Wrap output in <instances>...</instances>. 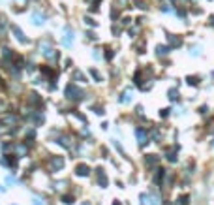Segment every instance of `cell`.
I'll list each match as a JSON object with an SVG mask.
<instances>
[{
    "label": "cell",
    "mask_w": 214,
    "mask_h": 205,
    "mask_svg": "<svg viewBox=\"0 0 214 205\" xmlns=\"http://www.w3.org/2000/svg\"><path fill=\"white\" fill-rule=\"evenodd\" d=\"M169 98H171V100H178V92L175 91V89H171V91H169Z\"/></svg>",
    "instance_id": "9c48e42d"
},
{
    "label": "cell",
    "mask_w": 214,
    "mask_h": 205,
    "mask_svg": "<svg viewBox=\"0 0 214 205\" xmlns=\"http://www.w3.org/2000/svg\"><path fill=\"white\" fill-rule=\"evenodd\" d=\"M34 205H43V203H41V201L38 200V198H34Z\"/></svg>",
    "instance_id": "e0dca14e"
},
{
    "label": "cell",
    "mask_w": 214,
    "mask_h": 205,
    "mask_svg": "<svg viewBox=\"0 0 214 205\" xmlns=\"http://www.w3.org/2000/svg\"><path fill=\"white\" fill-rule=\"evenodd\" d=\"M132 96H134V91H132V89H126L124 94H122V98H120V102H124V104H126V102L132 100Z\"/></svg>",
    "instance_id": "7a4b0ae2"
},
{
    "label": "cell",
    "mask_w": 214,
    "mask_h": 205,
    "mask_svg": "<svg viewBox=\"0 0 214 205\" xmlns=\"http://www.w3.org/2000/svg\"><path fill=\"white\" fill-rule=\"evenodd\" d=\"M167 53V47L165 45H158V55H165Z\"/></svg>",
    "instance_id": "7c38bea8"
},
{
    "label": "cell",
    "mask_w": 214,
    "mask_h": 205,
    "mask_svg": "<svg viewBox=\"0 0 214 205\" xmlns=\"http://www.w3.org/2000/svg\"><path fill=\"white\" fill-rule=\"evenodd\" d=\"M137 139H139V143H145L147 141V132H145V130H137Z\"/></svg>",
    "instance_id": "5b68a950"
},
{
    "label": "cell",
    "mask_w": 214,
    "mask_h": 205,
    "mask_svg": "<svg viewBox=\"0 0 214 205\" xmlns=\"http://www.w3.org/2000/svg\"><path fill=\"white\" fill-rule=\"evenodd\" d=\"M34 23H36V25H43V15L40 17L38 13H34Z\"/></svg>",
    "instance_id": "ba28073f"
},
{
    "label": "cell",
    "mask_w": 214,
    "mask_h": 205,
    "mask_svg": "<svg viewBox=\"0 0 214 205\" xmlns=\"http://www.w3.org/2000/svg\"><path fill=\"white\" fill-rule=\"evenodd\" d=\"M148 200H150V205H160V203H158V198H154V196H148Z\"/></svg>",
    "instance_id": "5bb4252c"
},
{
    "label": "cell",
    "mask_w": 214,
    "mask_h": 205,
    "mask_svg": "<svg viewBox=\"0 0 214 205\" xmlns=\"http://www.w3.org/2000/svg\"><path fill=\"white\" fill-rule=\"evenodd\" d=\"M13 32H15V34H17V38H19V40H21V41H25V36H23V32L19 30L17 27H13Z\"/></svg>",
    "instance_id": "30bf717a"
},
{
    "label": "cell",
    "mask_w": 214,
    "mask_h": 205,
    "mask_svg": "<svg viewBox=\"0 0 214 205\" xmlns=\"http://www.w3.org/2000/svg\"><path fill=\"white\" fill-rule=\"evenodd\" d=\"M100 184H102V186H105V184H107V177L102 173V171H100Z\"/></svg>",
    "instance_id": "8fae6325"
},
{
    "label": "cell",
    "mask_w": 214,
    "mask_h": 205,
    "mask_svg": "<svg viewBox=\"0 0 214 205\" xmlns=\"http://www.w3.org/2000/svg\"><path fill=\"white\" fill-rule=\"evenodd\" d=\"M71 43H73V32H70V30H68V32H66V38H64V45H68V47H70Z\"/></svg>",
    "instance_id": "277c9868"
},
{
    "label": "cell",
    "mask_w": 214,
    "mask_h": 205,
    "mask_svg": "<svg viewBox=\"0 0 214 205\" xmlns=\"http://www.w3.org/2000/svg\"><path fill=\"white\" fill-rule=\"evenodd\" d=\"M210 25H214V17H212V19H210Z\"/></svg>",
    "instance_id": "ac0fdd59"
},
{
    "label": "cell",
    "mask_w": 214,
    "mask_h": 205,
    "mask_svg": "<svg viewBox=\"0 0 214 205\" xmlns=\"http://www.w3.org/2000/svg\"><path fill=\"white\" fill-rule=\"evenodd\" d=\"M156 162H158V158H156V156H154V154H150V156H148V158H147V164H148V166H154V164H156Z\"/></svg>",
    "instance_id": "52a82bcc"
},
{
    "label": "cell",
    "mask_w": 214,
    "mask_h": 205,
    "mask_svg": "<svg viewBox=\"0 0 214 205\" xmlns=\"http://www.w3.org/2000/svg\"><path fill=\"white\" fill-rule=\"evenodd\" d=\"M167 158H169V160H171V162H175V160H177V156H175V154H173V152H169V154H167Z\"/></svg>",
    "instance_id": "2e32d148"
},
{
    "label": "cell",
    "mask_w": 214,
    "mask_h": 205,
    "mask_svg": "<svg viewBox=\"0 0 214 205\" xmlns=\"http://www.w3.org/2000/svg\"><path fill=\"white\" fill-rule=\"evenodd\" d=\"M66 94H68V98L79 100L81 96H83V91H79V89H77L75 85H68V89H66Z\"/></svg>",
    "instance_id": "6da1fadb"
},
{
    "label": "cell",
    "mask_w": 214,
    "mask_h": 205,
    "mask_svg": "<svg viewBox=\"0 0 214 205\" xmlns=\"http://www.w3.org/2000/svg\"><path fill=\"white\" fill-rule=\"evenodd\" d=\"M64 203H73V198H70V196H64Z\"/></svg>",
    "instance_id": "9a60e30c"
},
{
    "label": "cell",
    "mask_w": 214,
    "mask_h": 205,
    "mask_svg": "<svg viewBox=\"0 0 214 205\" xmlns=\"http://www.w3.org/2000/svg\"><path fill=\"white\" fill-rule=\"evenodd\" d=\"M90 73L94 75V79H96V81H102V77H100V73L96 72V70H90Z\"/></svg>",
    "instance_id": "4fadbf2b"
},
{
    "label": "cell",
    "mask_w": 214,
    "mask_h": 205,
    "mask_svg": "<svg viewBox=\"0 0 214 205\" xmlns=\"http://www.w3.org/2000/svg\"><path fill=\"white\" fill-rule=\"evenodd\" d=\"M88 166H85V164H81V166H77V175H81V177H83V175H88Z\"/></svg>",
    "instance_id": "3957f363"
},
{
    "label": "cell",
    "mask_w": 214,
    "mask_h": 205,
    "mask_svg": "<svg viewBox=\"0 0 214 205\" xmlns=\"http://www.w3.org/2000/svg\"><path fill=\"white\" fill-rule=\"evenodd\" d=\"M62 166H64V160H62V158H54V160H53V168L60 169Z\"/></svg>",
    "instance_id": "8992f818"
}]
</instances>
